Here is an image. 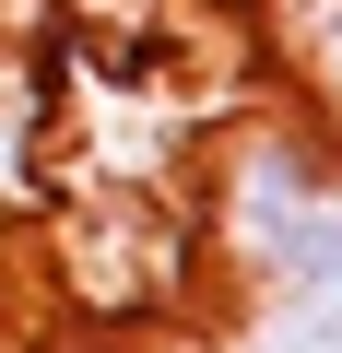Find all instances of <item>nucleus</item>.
Wrapping results in <instances>:
<instances>
[{
    "label": "nucleus",
    "mask_w": 342,
    "mask_h": 353,
    "mask_svg": "<svg viewBox=\"0 0 342 353\" xmlns=\"http://www.w3.org/2000/svg\"><path fill=\"white\" fill-rule=\"evenodd\" d=\"M225 236L295 294H342V130H260L225 165Z\"/></svg>",
    "instance_id": "1"
},
{
    "label": "nucleus",
    "mask_w": 342,
    "mask_h": 353,
    "mask_svg": "<svg viewBox=\"0 0 342 353\" xmlns=\"http://www.w3.org/2000/svg\"><path fill=\"white\" fill-rule=\"evenodd\" d=\"M330 12H342V0H330ZM330 130H342V71H330Z\"/></svg>",
    "instance_id": "2"
}]
</instances>
